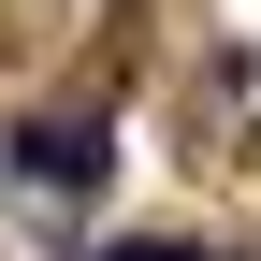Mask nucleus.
Masks as SVG:
<instances>
[{
	"label": "nucleus",
	"instance_id": "nucleus-2",
	"mask_svg": "<svg viewBox=\"0 0 261 261\" xmlns=\"http://www.w3.org/2000/svg\"><path fill=\"white\" fill-rule=\"evenodd\" d=\"M102 261H203V247H160V232H116Z\"/></svg>",
	"mask_w": 261,
	"mask_h": 261
},
{
	"label": "nucleus",
	"instance_id": "nucleus-1",
	"mask_svg": "<svg viewBox=\"0 0 261 261\" xmlns=\"http://www.w3.org/2000/svg\"><path fill=\"white\" fill-rule=\"evenodd\" d=\"M15 174H29V189H87V203H102L116 130H102V116H29V130H15Z\"/></svg>",
	"mask_w": 261,
	"mask_h": 261
}]
</instances>
